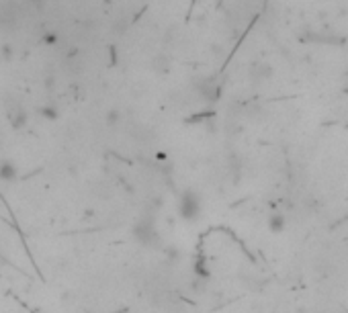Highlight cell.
I'll use <instances>...</instances> for the list:
<instances>
[{"mask_svg":"<svg viewBox=\"0 0 348 313\" xmlns=\"http://www.w3.org/2000/svg\"><path fill=\"white\" fill-rule=\"evenodd\" d=\"M154 68L158 70V72H168V58L158 56V58L154 60Z\"/></svg>","mask_w":348,"mask_h":313,"instance_id":"12","label":"cell"},{"mask_svg":"<svg viewBox=\"0 0 348 313\" xmlns=\"http://www.w3.org/2000/svg\"><path fill=\"white\" fill-rule=\"evenodd\" d=\"M109 56H111V66H115L119 62V54H117V49H115V45L109 47Z\"/></svg>","mask_w":348,"mask_h":313,"instance_id":"15","label":"cell"},{"mask_svg":"<svg viewBox=\"0 0 348 313\" xmlns=\"http://www.w3.org/2000/svg\"><path fill=\"white\" fill-rule=\"evenodd\" d=\"M14 58V47L10 43H4L2 47H0V60L2 62H12Z\"/></svg>","mask_w":348,"mask_h":313,"instance_id":"11","label":"cell"},{"mask_svg":"<svg viewBox=\"0 0 348 313\" xmlns=\"http://www.w3.org/2000/svg\"><path fill=\"white\" fill-rule=\"evenodd\" d=\"M103 2H105V4H111V2H113V0H103Z\"/></svg>","mask_w":348,"mask_h":313,"instance_id":"17","label":"cell"},{"mask_svg":"<svg viewBox=\"0 0 348 313\" xmlns=\"http://www.w3.org/2000/svg\"><path fill=\"white\" fill-rule=\"evenodd\" d=\"M56 41H58L56 33H45V35H43V43H47V45H56Z\"/></svg>","mask_w":348,"mask_h":313,"instance_id":"14","label":"cell"},{"mask_svg":"<svg viewBox=\"0 0 348 313\" xmlns=\"http://www.w3.org/2000/svg\"><path fill=\"white\" fill-rule=\"evenodd\" d=\"M16 178H19V168L8 160L0 162V180L2 182H14Z\"/></svg>","mask_w":348,"mask_h":313,"instance_id":"6","label":"cell"},{"mask_svg":"<svg viewBox=\"0 0 348 313\" xmlns=\"http://www.w3.org/2000/svg\"><path fill=\"white\" fill-rule=\"evenodd\" d=\"M195 276L197 278H203V281H207V278L211 276V270L207 268V262L203 258H199L197 262H195Z\"/></svg>","mask_w":348,"mask_h":313,"instance_id":"9","label":"cell"},{"mask_svg":"<svg viewBox=\"0 0 348 313\" xmlns=\"http://www.w3.org/2000/svg\"><path fill=\"white\" fill-rule=\"evenodd\" d=\"M164 252H166V256H168V260H170V262H176V260H178V250L176 248H172V246H168L166 250H164Z\"/></svg>","mask_w":348,"mask_h":313,"instance_id":"13","label":"cell"},{"mask_svg":"<svg viewBox=\"0 0 348 313\" xmlns=\"http://www.w3.org/2000/svg\"><path fill=\"white\" fill-rule=\"evenodd\" d=\"M197 92H199V96H201L205 102H217L219 100V96H221V86L215 82L213 78H205V80H201L197 84Z\"/></svg>","mask_w":348,"mask_h":313,"instance_id":"4","label":"cell"},{"mask_svg":"<svg viewBox=\"0 0 348 313\" xmlns=\"http://www.w3.org/2000/svg\"><path fill=\"white\" fill-rule=\"evenodd\" d=\"M178 215L185 221H195L201 215V197L195 190H185L178 199Z\"/></svg>","mask_w":348,"mask_h":313,"instance_id":"2","label":"cell"},{"mask_svg":"<svg viewBox=\"0 0 348 313\" xmlns=\"http://www.w3.org/2000/svg\"><path fill=\"white\" fill-rule=\"evenodd\" d=\"M105 121L109 127H117L121 123V111L119 109H109L107 115H105Z\"/></svg>","mask_w":348,"mask_h":313,"instance_id":"10","label":"cell"},{"mask_svg":"<svg viewBox=\"0 0 348 313\" xmlns=\"http://www.w3.org/2000/svg\"><path fill=\"white\" fill-rule=\"evenodd\" d=\"M250 76L254 82H262V80H269L273 76V68L267 64V62H256L252 68H250Z\"/></svg>","mask_w":348,"mask_h":313,"instance_id":"5","label":"cell"},{"mask_svg":"<svg viewBox=\"0 0 348 313\" xmlns=\"http://www.w3.org/2000/svg\"><path fill=\"white\" fill-rule=\"evenodd\" d=\"M131 235H134V239L139 243V246L143 248H162V237L156 230V225L152 219H141L134 225V230H131Z\"/></svg>","mask_w":348,"mask_h":313,"instance_id":"1","label":"cell"},{"mask_svg":"<svg viewBox=\"0 0 348 313\" xmlns=\"http://www.w3.org/2000/svg\"><path fill=\"white\" fill-rule=\"evenodd\" d=\"M287 228V217L285 213H280V211H273L269 215V230L273 234H280V232H285Z\"/></svg>","mask_w":348,"mask_h":313,"instance_id":"7","label":"cell"},{"mask_svg":"<svg viewBox=\"0 0 348 313\" xmlns=\"http://www.w3.org/2000/svg\"><path fill=\"white\" fill-rule=\"evenodd\" d=\"M27 2L35 8V10H41L43 6H45V0H27Z\"/></svg>","mask_w":348,"mask_h":313,"instance_id":"16","label":"cell"},{"mask_svg":"<svg viewBox=\"0 0 348 313\" xmlns=\"http://www.w3.org/2000/svg\"><path fill=\"white\" fill-rule=\"evenodd\" d=\"M4 107H6V117H8L10 127L12 129H23L27 125V121H29L27 109L23 107L19 100H6Z\"/></svg>","mask_w":348,"mask_h":313,"instance_id":"3","label":"cell"},{"mask_svg":"<svg viewBox=\"0 0 348 313\" xmlns=\"http://www.w3.org/2000/svg\"><path fill=\"white\" fill-rule=\"evenodd\" d=\"M37 113H39L43 119H47V121H56V119L60 117V109H58L56 102H45V104H41V107L37 109Z\"/></svg>","mask_w":348,"mask_h":313,"instance_id":"8","label":"cell"}]
</instances>
